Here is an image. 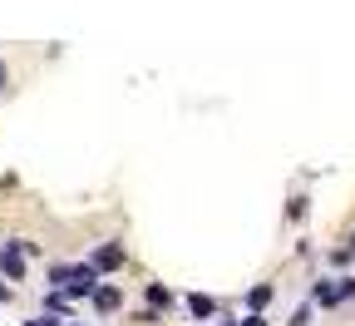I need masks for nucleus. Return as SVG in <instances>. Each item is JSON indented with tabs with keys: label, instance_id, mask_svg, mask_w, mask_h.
<instances>
[{
	"label": "nucleus",
	"instance_id": "13",
	"mask_svg": "<svg viewBox=\"0 0 355 326\" xmlns=\"http://www.w3.org/2000/svg\"><path fill=\"white\" fill-rule=\"evenodd\" d=\"M350 252H355V232H350Z\"/></svg>",
	"mask_w": 355,
	"mask_h": 326
},
{
	"label": "nucleus",
	"instance_id": "8",
	"mask_svg": "<svg viewBox=\"0 0 355 326\" xmlns=\"http://www.w3.org/2000/svg\"><path fill=\"white\" fill-rule=\"evenodd\" d=\"M272 302V287H252V307H266Z\"/></svg>",
	"mask_w": 355,
	"mask_h": 326
},
{
	"label": "nucleus",
	"instance_id": "9",
	"mask_svg": "<svg viewBox=\"0 0 355 326\" xmlns=\"http://www.w3.org/2000/svg\"><path fill=\"white\" fill-rule=\"evenodd\" d=\"M25 326H60L55 316H35V321H25Z\"/></svg>",
	"mask_w": 355,
	"mask_h": 326
},
{
	"label": "nucleus",
	"instance_id": "6",
	"mask_svg": "<svg viewBox=\"0 0 355 326\" xmlns=\"http://www.w3.org/2000/svg\"><path fill=\"white\" fill-rule=\"evenodd\" d=\"M188 307H193V316H212V311H217V302H212V297H202V292H193V297H188Z\"/></svg>",
	"mask_w": 355,
	"mask_h": 326
},
{
	"label": "nucleus",
	"instance_id": "12",
	"mask_svg": "<svg viewBox=\"0 0 355 326\" xmlns=\"http://www.w3.org/2000/svg\"><path fill=\"white\" fill-rule=\"evenodd\" d=\"M0 297H10V292H6V282H0Z\"/></svg>",
	"mask_w": 355,
	"mask_h": 326
},
{
	"label": "nucleus",
	"instance_id": "3",
	"mask_svg": "<svg viewBox=\"0 0 355 326\" xmlns=\"http://www.w3.org/2000/svg\"><path fill=\"white\" fill-rule=\"evenodd\" d=\"M89 267H94V272H114V267H123V247H119V243H104Z\"/></svg>",
	"mask_w": 355,
	"mask_h": 326
},
{
	"label": "nucleus",
	"instance_id": "2",
	"mask_svg": "<svg viewBox=\"0 0 355 326\" xmlns=\"http://www.w3.org/2000/svg\"><path fill=\"white\" fill-rule=\"evenodd\" d=\"M350 292H355V277H336L331 287H316V302H321V307H336V302H345Z\"/></svg>",
	"mask_w": 355,
	"mask_h": 326
},
{
	"label": "nucleus",
	"instance_id": "5",
	"mask_svg": "<svg viewBox=\"0 0 355 326\" xmlns=\"http://www.w3.org/2000/svg\"><path fill=\"white\" fill-rule=\"evenodd\" d=\"M119 302H123V292H119V287H99V292H94V307H99V311H114Z\"/></svg>",
	"mask_w": 355,
	"mask_h": 326
},
{
	"label": "nucleus",
	"instance_id": "10",
	"mask_svg": "<svg viewBox=\"0 0 355 326\" xmlns=\"http://www.w3.org/2000/svg\"><path fill=\"white\" fill-rule=\"evenodd\" d=\"M6 84H10V70H6V65H0V89H6Z\"/></svg>",
	"mask_w": 355,
	"mask_h": 326
},
{
	"label": "nucleus",
	"instance_id": "1",
	"mask_svg": "<svg viewBox=\"0 0 355 326\" xmlns=\"http://www.w3.org/2000/svg\"><path fill=\"white\" fill-rule=\"evenodd\" d=\"M50 277H55L60 292H74V297H94V292H99V272L89 267V262H84V267H55Z\"/></svg>",
	"mask_w": 355,
	"mask_h": 326
},
{
	"label": "nucleus",
	"instance_id": "7",
	"mask_svg": "<svg viewBox=\"0 0 355 326\" xmlns=\"http://www.w3.org/2000/svg\"><path fill=\"white\" fill-rule=\"evenodd\" d=\"M148 302H153V307H168L173 292H168V287H148Z\"/></svg>",
	"mask_w": 355,
	"mask_h": 326
},
{
	"label": "nucleus",
	"instance_id": "11",
	"mask_svg": "<svg viewBox=\"0 0 355 326\" xmlns=\"http://www.w3.org/2000/svg\"><path fill=\"white\" fill-rule=\"evenodd\" d=\"M242 326H261V316H247V321H242Z\"/></svg>",
	"mask_w": 355,
	"mask_h": 326
},
{
	"label": "nucleus",
	"instance_id": "4",
	"mask_svg": "<svg viewBox=\"0 0 355 326\" xmlns=\"http://www.w3.org/2000/svg\"><path fill=\"white\" fill-rule=\"evenodd\" d=\"M0 267H6V277H20L25 272V247H6L0 252Z\"/></svg>",
	"mask_w": 355,
	"mask_h": 326
}]
</instances>
